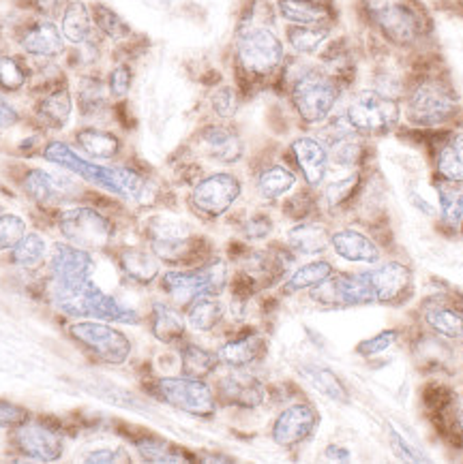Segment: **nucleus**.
<instances>
[{"label":"nucleus","instance_id":"1","mask_svg":"<svg viewBox=\"0 0 463 464\" xmlns=\"http://www.w3.org/2000/svg\"><path fill=\"white\" fill-rule=\"evenodd\" d=\"M44 159L58 165V168L69 169L71 174L80 176L82 180L91 182L94 187L105 188L112 195H118L121 199H132L142 206H151L154 204V198H157V190L153 188L151 180L142 176L138 169L123 168V165L121 168H108V165L91 163V160L77 157L64 141H50V144H45Z\"/></svg>","mask_w":463,"mask_h":464},{"label":"nucleus","instance_id":"2","mask_svg":"<svg viewBox=\"0 0 463 464\" xmlns=\"http://www.w3.org/2000/svg\"><path fill=\"white\" fill-rule=\"evenodd\" d=\"M52 302L67 317H94L116 324H140V314L124 306L114 295L101 291L91 278L52 281Z\"/></svg>","mask_w":463,"mask_h":464},{"label":"nucleus","instance_id":"3","mask_svg":"<svg viewBox=\"0 0 463 464\" xmlns=\"http://www.w3.org/2000/svg\"><path fill=\"white\" fill-rule=\"evenodd\" d=\"M341 94V77L316 67H305L290 82V101L305 124H322L329 121Z\"/></svg>","mask_w":463,"mask_h":464},{"label":"nucleus","instance_id":"4","mask_svg":"<svg viewBox=\"0 0 463 464\" xmlns=\"http://www.w3.org/2000/svg\"><path fill=\"white\" fill-rule=\"evenodd\" d=\"M286 63L281 39L269 26H242L236 41V69L242 82H264Z\"/></svg>","mask_w":463,"mask_h":464},{"label":"nucleus","instance_id":"5","mask_svg":"<svg viewBox=\"0 0 463 464\" xmlns=\"http://www.w3.org/2000/svg\"><path fill=\"white\" fill-rule=\"evenodd\" d=\"M457 94L440 77L425 75L412 82L406 91L403 111L409 124L433 129L447 124L457 114Z\"/></svg>","mask_w":463,"mask_h":464},{"label":"nucleus","instance_id":"6","mask_svg":"<svg viewBox=\"0 0 463 464\" xmlns=\"http://www.w3.org/2000/svg\"><path fill=\"white\" fill-rule=\"evenodd\" d=\"M228 287V264L209 259L192 270H170L162 276V289L176 306H189L198 297L222 295Z\"/></svg>","mask_w":463,"mask_h":464},{"label":"nucleus","instance_id":"7","mask_svg":"<svg viewBox=\"0 0 463 464\" xmlns=\"http://www.w3.org/2000/svg\"><path fill=\"white\" fill-rule=\"evenodd\" d=\"M367 14L393 45L409 47L425 34V17L417 0H367Z\"/></svg>","mask_w":463,"mask_h":464},{"label":"nucleus","instance_id":"8","mask_svg":"<svg viewBox=\"0 0 463 464\" xmlns=\"http://www.w3.org/2000/svg\"><path fill=\"white\" fill-rule=\"evenodd\" d=\"M153 398L162 401L178 411L193 415L200 420H211L217 413V396L215 390L206 383L204 379L187 377H159L151 383Z\"/></svg>","mask_w":463,"mask_h":464},{"label":"nucleus","instance_id":"9","mask_svg":"<svg viewBox=\"0 0 463 464\" xmlns=\"http://www.w3.org/2000/svg\"><path fill=\"white\" fill-rule=\"evenodd\" d=\"M352 129L363 138L386 135L399 127L403 107L382 91H360L343 111Z\"/></svg>","mask_w":463,"mask_h":464},{"label":"nucleus","instance_id":"10","mask_svg":"<svg viewBox=\"0 0 463 464\" xmlns=\"http://www.w3.org/2000/svg\"><path fill=\"white\" fill-rule=\"evenodd\" d=\"M58 229L64 242L84 251H103L114 237V225L103 212L91 206L67 208L58 214Z\"/></svg>","mask_w":463,"mask_h":464},{"label":"nucleus","instance_id":"11","mask_svg":"<svg viewBox=\"0 0 463 464\" xmlns=\"http://www.w3.org/2000/svg\"><path fill=\"white\" fill-rule=\"evenodd\" d=\"M242 193V184L239 178L230 171H217L195 184L189 195V206L202 218H222L232 206L236 204Z\"/></svg>","mask_w":463,"mask_h":464},{"label":"nucleus","instance_id":"12","mask_svg":"<svg viewBox=\"0 0 463 464\" xmlns=\"http://www.w3.org/2000/svg\"><path fill=\"white\" fill-rule=\"evenodd\" d=\"M69 334L103 364L121 366L132 355V341L121 330L101 321H80L69 327Z\"/></svg>","mask_w":463,"mask_h":464},{"label":"nucleus","instance_id":"13","mask_svg":"<svg viewBox=\"0 0 463 464\" xmlns=\"http://www.w3.org/2000/svg\"><path fill=\"white\" fill-rule=\"evenodd\" d=\"M15 448L34 462H56L64 454V434L47 420H31L15 426Z\"/></svg>","mask_w":463,"mask_h":464},{"label":"nucleus","instance_id":"14","mask_svg":"<svg viewBox=\"0 0 463 464\" xmlns=\"http://www.w3.org/2000/svg\"><path fill=\"white\" fill-rule=\"evenodd\" d=\"M360 275L369 289L371 304H397L412 294V270L401 261H386Z\"/></svg>","mask_w":463,"mask_h":464},{"label":"nucleus","instance_id":"15","mask_svg":"<svg viewBox=\"0 0 463 464\" xmlns=\"http://www.w3.org/2000/svg\"><path fill=\"white\" fill-rule=\"evenodd\" d=\"M320 413L313 404L296 402L283 409L272 424L271 437L281 448H296V445L309 441L318 430Z\"/></svg>","mask_w":463,"mask_h":464},{"label":"nucleus","instance_id":"16","mask_svg":"<svg viewBox=\"0 0 463 464\" xmlns=\"http://www.w3.org/2000/svg\"><path fill=\"white\" fill-rule=\"evenodd\" d=\"M215 396L217 402L225 404V407L258 409L266 398V388L258 377L242 372V368H234V372L219 379Z\"/></svg>","mask_w":463,"mask_h":464},{"label":"nucleus","instance_id":"17","mask_svg":"<svg viewBox=\"0 0 463 464\" xmlns=\"http://www.w3.org/2000/svg\"><path fill=\"white\" fill-rule=\"evenodd\" d=\"M292 150V157L296 160V168L305 178L309 188H318L320 184L326 180V174H329V148L324 146V141H320L318 138H299L292 141L290 146Z\"/></svg>","mask_w":463,"mask_h":464},{"label":"nucleus","instance_id":"18","mask_svg":"<svg viewBox=\"0 0 463 464\" xmlns=\"http://www.w3.org/2000/svg\"><path fill=\"white\" fill-rule=\"evenodd\" d=\"M94 272L93 255L77 248L69 242L54 244L50 255V275L52 281H77V278H91Z\"/></svg>","mask_w":463,"mask_h":464},{"label":"nucleus","instance_id":"19","mask_svg":"<svg viewBox=\"0 0 463 464\" xmlns=\"http://www.w3.org/2000/svg\"><path fill=\"white\" fill-rule=\"evenodd\" d=\"M200 146L204 154L222 165H234L242 159L245 146L232 127L225 124H211L200 130Z\"/></svg>","mask_w":463,"mask_h":464},{"label":"nucleus","instance_id":"20","mask_svg":"<svg viewBox=\"0 0 463 464\" xmlns=\"http://www.w3.org/2000/svg\"><path fill=\"white\" fill-rule=\"evenodd\" d=\"M330 246L341 259L352 261V264H378L379 257H382L378 244L365 231L359 229L348 227L332 231Z\"/></svg>","mask_w":463,"mask_h":464},{"label":"nucleus","instance_id":"21","mask_svg":"<svg viewBox=\"0 0 463 464\" xmlns=\"http://www.w3.org/2000/svg\"><path fill=\"white\" fill-rule=\"evenodd\" d=\"M20 45L34 58H56L64 52V37L54 22L41 20L22 33Z\"/></svg>","mask_w":463,"mask_h":464},{"label":"nucleus","instance_id":"22","mask_svg":"<svg viewBox=\"0 0 463 464\" xmlns=\"http://www.w3.org/2000/svg\"><path fill=\"white\" fill-rule=\"evenodd\" d=\"M277 11L283 20L299 26L330 28L335 11L322 0H277Z\"/></svg>","mask_w":463,"mask_h":464},{"label":"nucleus","instance_id":"23","mask_svg":"<svg viewBox=\"0 0 463 464\" xmlns=\"http://www.w3.org/2000/svg\"><path fill=\"white\" fill-rule=\"evenodd\" d=\"M116 259L123 275L127 276L129 281L144 285V287L146 285H153L159 278V275H162V261H159V257L153 251L127 246L118 251Z\"/></svg>","mask_w":463,"mask_h":464},{"label":"nucleus","instance_id":"24","mask_svg":"<svg viewBox=\"0 0 463 464\" xmlns=\"http://www.w3.org/2000/svg\"><path fill=\"white\" fill-rule=\"evenodd\" d=\"M222 364L230 368H247L266 353V341L258 332H247L239 338H232L217 351Z\"/></svg>","mask_w":463,"mask_h":464},{"label":"nucleus","instance_id":"25","mask_svg":"<svg viewBox=\"0 0 463 464\" xmlns=\"http://www.w3.org/2000/svg\"><path fill=\"white\" fill-rule=\"evenodd\" d=\"M151 332L159 343L174 344L185 338L187 321L168 302H153L151 306Z\"/></svg>","mask_w":463,"mask_h":464},{"label":"nucleus","instance_id":"26","mask_svg":"<svg viewBox=\"0 0 463 464\" xmlns=\"http://www.w3.org/2000/svg\"><path fill=\"white\" fill-rule=\"evenodd\" d=\"M71 110H74V101H71V92L67 84H61L56 88H50L44 94V99L39 101L37 105V116L39 121L45 124V127L54 129V130H63L67 127L69 118H71Z\"/></svg>","mask_w":463,"mask_h":464},{"label":"nucleus","instance_id":"27","mask_svg":"<svg viewBox=\"0 0 463 464\" xmlns=\"http://www.w3.org/2000/svg\"><path fill=\"white\" fill-rule=\"evenodd\" d=\"M133 445H135V450H138L142 460H146V462L182 464V462L193 460V456H189V451L178 448V445H174V443L165 441V439H162V437H154V434H146V437L133 439Z\"/></svg>","mask_w":463,"mask_h":464},{"label":"nucleus","instance_id":"28","mask_svg":"<svg viewBox=\"0 0 463 464\" xmlns=\"http://www.w3.org/2000/svg\"><path fill=\"white\" fill-rule=\"evenodd\" d=\"M61 33L64 41L82 45L93 37V14L82 0H69L61 14Z\"/></svg>","mask_w":463,"mask_h":464},{"label":"nucleus","instance_id":"29","mask_svg":"<svg viewBox=\"0 0 463 464\" xmlns=\"http://www.w3.org/2000/svg\"><path fill=\"white\" fill-rule=\"evenodd\" d=\"M330 234L320 223H299L288 231V246L300 255H320L329 248Z\"/></svg>","mask_w":463,"mask_h":464},{"label":"nucleus","instance_id":"30","mask_svg":"<svg viewBox=\"0 0 463 464\" xmlns=\"http://www.w3.org/2000/svg\"><path fill=\"white\" fill-rule=\"evenodd\" d=\"M178 355H181V371L187 377L206 379L222 366V358H219L217 351H209L195 343L182 344Z\"/></svg>","mask_w":463,"mask_h":464},{"label":"nucleus","instance_id":"31","mask_svg":"<svg viewBox=\"0 0 463 464\" xmlns=\"http://www.w3.org/2000/svg\"><path fill=\"white\" fill-rule=\"evenodd\" d=\"M75 144L84 150L88 157L93 159H116V154L121 152V138L110 130L86 127L80 129L75 133Z\"/></svg>","mask_w":463,"mask_h":464},{"label":"nucleus","instance_id":"32","mask_svg":"<svg viewBox=\"0 0 463 464\" xmlns=\"http://www.w3.org/2000/svg\"><path fill=\"white\" fill-rule=\"evenodd\" d=\"M296 187V174L292 169L283 168V165H269L260 171L258 178H255V188H258L260 198L275 201L283 195H288L290 190Z\"/></svg>","mask_w":463,"mask_h":464},{"label":"nucleus","instance_id":"33","mask_svg":"<svg viewBox=\"0 0 463 464\" xmlns=\"http://www.w3.org/2000/svg\"><path fill=\"white\" fill-rule=\"evenodd\" d=\"M425 324L444 338L463 336V314L442 302H427L423 308Z\"/></svg>","mask_w":463,"mask_h":464},{"label":"nucleus","instance_id":"34","mask_svg":"<svg viewBox=\"0 0 463 464\" xmlns=\"http://www.w3.org/2000/svg\"><path fill=\"white\" fill-rule=\"evenodd\" d=\"M332 275H335V267H332L330 261L326 259L309 261V264L300 266L299 270L292 272V276H290L286 285H283V291H286V294L311 291L313 287H318V285L329 281Z\"/></svg>","mask_w":463,"mask_h":464},{"label":"nucleus","instance_id":"35","mask_svg":"<svg viewBox=\"0 0 463 464\" xmlns=\"http://www.w3.org/2000/svg\"><path fill=\"white\" fill-rule=\"evenodd\" d=\"M223 321V304L215 295H204L187 306V324L195 332H212Z\"/></svg>","mask_w":463,"mask_h":464},{"label":"nucleus","instance_id":"36","mask_svg":"<svg viewBox=\"0 0 463 464\" xmlns=\"http://www.w3.org/2000/svg\"><path fill=\"white\" fill-rule=\"evenodd\" d=\"M288 44L296 53L300 56H311L316 53L320 47H322L330 37V28L324 26H299V24H292L286 31Z\"/></svg>","mask_w":463,"mask_h":464},{"label":"nucleus","instance_id":"37","mask_svg":"<svg viewBox=\"0 0 463 464\" xmlns=\"http://www.w3.org/2000/svg\"><path fill=\"white\" fill-rule=\"evenodd\" d=\"M302 374H305V379L320 392V394L330 398V401H335L340 404H346L350 401L346 385H343V381L337 377L330 368L307 366V368H302Z\"/></svg>","mask_w":463,"mask_h":464},{"label":"nucleus","instance_id":"38","mask_svg":"<svg viewBox=\"0 0 463 464\" xmlns=\"http://www.w3.org/2000/svg\"><path fill=\"white\" fill-rule=\"evenodd\" d=\"M438 176L448 182H463V133H457L442 146L436 163Z\"/></svg>","mask_w":463,"mask_h":464},{"label":"nucleus","instance_id":"39","mask_svg":"<svg viewBox=\"0 0 463 464\" xmlns=\"http://www.w3.org/2000/svg\"><path fill=\"white\" fill-rule=\"evenodd\" d=\"M436 188L440 195L442 218L453 227L463 229V182L442 180L436 184Z\"/></svg>","mask_w":463,"mask_h":464},{"label":"nucleus","instance_id":"40","mask_svg":"<svg viewBox=\"0 0 463 464\" xmlns=\"http://www.w3.org/2000/svg\"><path fill=\"white\" fill-rule=\"evenodd\" d=\"M91 14H93V24L97 26V31L101 34H105L108 39L124 41L132 37V26H129V24L124 22L114 9H110L108 5L94 3Z\"/></svg>","mask_w":463,"mask_h":464},{"label":"nucleus","instance_id":"41","mask_svg":"<svg viewBox=\"0 0 463 464\" xmlns=\"http://www.w3.org/2000/svg\"><path fill=\"white\" fill-rule=\"evenodd\" d=\"M24 190L28 193V198H33L37 204H54L61 198V188L54 176L47 174L44 169H31L24 176Z\"/></svg>","mask_w":463,"mask_h":464},{"label":"nucleus","instance_id":"42","mask_svg":"<svg viewBox=\"0 0 463 464\" xmlns=\"http://www.w3.org/2000/svg\"><path fill=\"white\" fill-rule=\"evenodd\" d=\"M329 159L337 168H356L365 160V144L363 135H352V138L340 140L329 146Z\"/></svg>","mask_w":463,"mask_h":464},{"label":"nucleus","instance_id":"43","mask_svg":"<svg viewBox=\"0 0 463 464\" xmlns=\"http://www.w3.org/2000/svg\"><path fill=\"white\" fill-rule=\"evenodd\" d=\"M47 244L39 234H26L11 251V261L20 267H34L45 259Z\"/></svg>","mask_w":463,"mask_h":464},{"label":"nucleus","instance_id":"44","mask_svg":"<svg viewBox=\"0 0 463 464\" xmlns=\"http://www.w3.org/2000/svg\"><path fill=\"white\" fill-rule=\"evenodd\" d=\"M77 103L84 116L99 114L105 107V91L103 82L94 75H86L80 80V91H77Z\"/></svg>","mask_w":463,"mask_h":464},{"label":"nucleus","instance_id":"45","mask_svg":"<svg viewBox=\"0 0 463 464\" xmlns=\"http://www.w3.org/2000/svg\"><path fill=\"white\" fill-rule=\"evenodd\" d=\"M360 176L359 171L356 174H350L348 178H341V180L330 182L329 187L324 188V204L330 208V210H337V208L346 206V201H350L356 195L360 184Z\"/></svg>","mask_w":463,"mask_h":464},{"label":"nucleus","instance_id":"46","mask_svg":"<svg viewBox=\"0 0 463 464\" xmlns=\"http://www.w3.org/2000/svg\"><path fill=\"white\" fill-rule=\"evenodd\" d=\"M28 73L26 67L14 56H0V88L3 91L15 92L26 84Z\"/></svg>","mask_w":463,"mask_h":464},{"label":"nucleus","instance_id":"47","mask_svg":"<svg viewBox=\"0 0 463 464\" xmlns=\"http://www.w3.org/2000/svg\"><path fill=\"white\" fill-rule=\"evenodd\" d=\"M26 236V223L17 214H3L0 217V251L14 248Z\"/></svg>","mask_w":463,"mask_h":464},{"label":"nucleus","instance_id":"48","mask_svg":"<svg viewBox=\"0 0 463 464\" xmlns=\"http://www.w3.org/2000/svg\"><path fill=\"white\" fill-rule=\"evenodd\" d=\"M211 107L212 111L222 118V121H230L239 111V92L232 86H222L211 94Z\"/></svg>","mask_w":463,"mask_h":464},{"label":"nucleus","instance_id":"49","mask_svg":"<svg viewBox=\"0 0 463 464\" xmlns=\"http://www.w3.org/2000/svg\"><path fill=\"white\" fill-rule=\"evenodd\" d=\"M132 84H133V71L129 64H116L114 69L110 71V77H108V91H110V97L112 99H124L132 91Z\"/></svg>","mask_w":463,"mask_h":464},{"label":"nucleus","instance_id":"50","mask_svg":"<svg viewBox=\"0 0 463 464\" xmlns=\"http://www.w3.org/2000/svg\"><path fill=\"white\" fill-rule=\"evenodd\" d=\"M397 336H399V332L397 330H384L379 332V334L367 338V341H363L356 347V353L363 355V358H373V355H379L384 353L386 349L393 347Z\"/></svg>","mask_w":463,"mask_h":464},{"label":"nucleus","instance_id":"51","mask_svg":"<svg viewBox=\"0 0 463 464\" xmlns=\"http://www.w3.org/2000/svg\"><path fill=\"white\" fill-rule=\"evenodd\" d=\"M389 441H390V445H393L395 454L399 460H403V462H429V458L423 456V451L414 448L412 443H408L393 426H389Z\"/></svg>","mask_w":463,"mask_h":464},{"label":"nucleus","instance_id":"52","mask_svg":"<svg viewBox=\"0 0 463 464\" xmlns=\"http://www.w3.org/2000/svg\"><path fill=\"white\" fill-rule=\"evenodd\" d=\"M271 231H272V221L262 212L249 217L247 223L242 225V234H245L249 240H264V237L271 236Z\"/></svg>","mask_w":463,"mask_h":464},{"label":"nucleus","instance_id":"53","mask_svg":"<svg viewBox=\"0 0 463 464\" xmlns=\"http://www.w3.org/2000/svg\"><path fill=\"white\" fill-rule=\"evenodd\" d=\"M26 420H28L26 409L20 407V404L0 401V428L17 426Z\"/></svg>","mask_w":463,"mask_h":464},{"label":"nucleus","instance_id":"54","mask_svg":"<svg viewBox=\"0 0 463 464\" xmlns=\"http://www.w3.org/2000/svg\"><path fill=\"white\" fill-rule=\"evenodd\" d=\"M84 462H88V464H114V462H132V458L127 456V451L124 450H94V451H91V454H88L86 458H84Z\"/></svg>","mask_w":463,"mask_h":464},{"label":"nucleus","instance_id":"55","mask_svg":"<svg viewBox=\"0 0 463 464\" xmlns=\"http://www.w3.org/2000/svg\"><path fill=\"white\" fill-rule=\"evenodd\" d=\"M17 121H20V116H17L15 107L5 97H0V129L14 127Z\"/></svg>","mask_w":463,"mask_h":464},{"label":"nucleus","instance_id":"56","mask_svg":"<svg viewBox=\"0 0 463 464\" xmlns=\"http://www.w3.org/2000/svg\"><path fill=\"white\" fill-rule=\"evenodd\" d=\"M324 456L329 458V460H335V462H348L350 458V450L343 448V445H329V448L324 450Z\"/></svg>","mask_w":463,"mask_h":464},{"label":"nucleus","instance_id":"57","mask_svg":"<svg viewBox=\"0 0 463 464\" xmlns=\"http://www.w3.org/2000/svg\"><path fill=\"white\" fill-rule=\"evenodd\" d=\"M34 5H37V9L47 17V20H52V17L61 11V0H37Z\"/></svg>","mask_w":463,"mask_h":464},{"label":"nucleus","instance_id":"58","mask_svg":"<svg viewBox=\"0 0 463 464\" xmlns=\"http://www.w3.org/2000/svg\"><path fill=\"white\" fill-rule=\"evenodd\" d=\"M457 426H459V430H461V437H463V409L459 411V418H457Z\"/></svg>","mask_w":463,"mask_h":464}]
</instances>
